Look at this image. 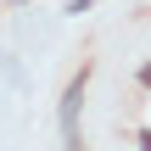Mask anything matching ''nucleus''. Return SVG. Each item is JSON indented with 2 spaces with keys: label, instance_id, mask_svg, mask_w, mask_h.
<instances>
[]
</instances>
